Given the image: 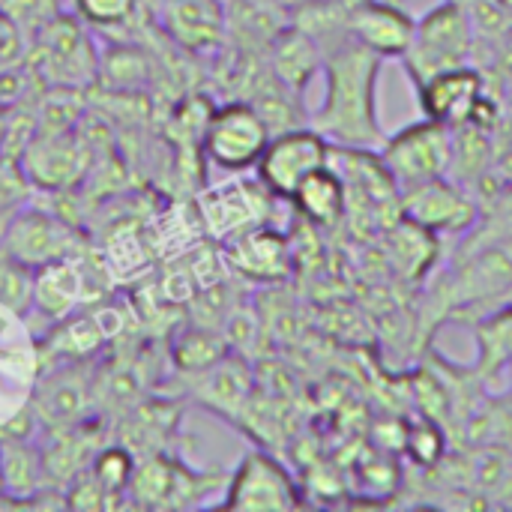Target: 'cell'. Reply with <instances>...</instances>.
I'll return each instance as SVG.
<instances>
[{
  "label": "cell",
  "instance_id": "obj_1",
  "mask_svg": "<svg viewBox=\"0 0 512 512\" xmlns=\"http://www.w3.org/2000/svg\"><path fill=\"white\" fill-rule=\"evenodd\" d=\"M381 69L384 57L354 39L324 51V99L309 114V126L318 129L333 147L378 153L387 141L378 108Z\"/></svg>",
  "mask_w": 512,
  "mask_h": 512
},
{
  "label": "cell",
  "instance_id": "obj_2",
  "mask_svg": "<svg viewBox=\"0 0 512 512\" xmlns=\"http://www.w3.org/2000/svg\"><path fill=\"white\" fill-rule=\"evenodd\" d=\"M474 48H477V30L465 0H441L417 21L414 42L405 51L402 63L411 81L420 84L435 72L468 63Z\"/></svg>",
  "mask_w": 512,
  "mask_h": 512
},
{
  "label": "cell",
  "instance_id": "obj_3",
  "mask_svg": "<svg viewBox=\"0 0 512 512\" xmlns=\"http://www.w3.org/2000/svg\"><path fill=\"white\" fill-rule=\"evenodd\" d=\"M270 135L267 120L249 99H228L213 105L201 135V153L219 171L240 174L258 165Z\"/></svg>",
  "mask_w": 512,
  "mask_h": 512
},
{
  "label": "cell",
  "instance_id": "obj_4",
  "mask_svg": "<svg viewBox=\"0 0 512 512\" xmlns=\"http://www.w3.org/2000/svg\"><path fill=\"white\" fill-rule=\"evenodd\" d=\"M33 69L48 87H87L99 75V51L87 24L72 15L51 18L33 36Z\"/></svg>",
  "mask_w": 512,
  "mask_h": 512
},
{
  "label": "cell",
  "instance_id": "obj_5",
  "mask_svg": "<svg viewBox=\"0 0 512 512\" xmlns=\"http://www.w3.org/2000/svg\"><path fill=\"white\" fill-rule=\"evenodd\" d=\"M378 156L399 189L444 177L453 162V126L423 117L387 135Z\"/></svg>",
  "mask_w": 512,
  "mask_h": 512
},
{
  "label": "cell",
  "instance_id": "obj_6",
  "mask_svg": "<svg viewBox=\"0 0 512 512\" xmlns=\"http://www.w3.org/2000/svg\"><path fill=\"white\" fill-rule=\"evenodd\" d=\"M330 162H333V144L318 129H312L306 123V126L270 135L258 165H255V174H258V183L273 198L291 201L297 186L312 171H318Z\"/></svg>",
  "mask_w": 512,
  "mask_h": 512
},
{
  "label": "cell",
  "instance_id": "obj_7",
  "mask_svg": "<svg viewBox=\"0 0 512 512\" xmlns=\"http://www.w3.org/2000/svg\"><path fill=\"white\" fill-rule=\"evenodd\" d=\"M96 360L54 363L33 390L27 411L42 429H69L90 420L96 408Z\"/></svg>",
  "mask_w": 512,
  "mask_h": 512
},
{
  "label": "cell",
  "instance_id": "obj_8",
  "mask_svg": "<svg viewBox=\"0 0 512 512\" xmlns=\"http://www.w3.org/2000/svg\"><path fill=\"white\" fill-rule=\"evenodd\" d=\"M402 219L432 234H465L480 225L477 195L450 174L399 189Z\"/></svg>",
  "mask_w": 512,
  "mask_h": 512
},
{
  "label": "cell",
  "instance_id": "obj_9",
  "mask_svg": "<svg viewBox=\"0 0 512 512\" xmlns=\"http://www.w3.org/2000/svg\"><path fill=\"white\" fill-rule=\"evenodd\" d=\"M0 249L24 261L27 267L39 270L51 261L81 255V234L72 222L60 219L57 213L27 207L24 201L12 210Z\"/></svg>",
  "mask_w": 512,
  "mask_h": 512
},
{
  "label": "cell",
  "instance_id": "obj_10",
  "mask_svg": "<svg viewBox=\"0 0 512 512\" xmlns=\"http://www.w3.org/2000/svg\"><path fill=\"white\" fill-rule=\"evenodd\" d=\"M300 504L297 480L264 450H249L225 480V510H297Z\"/></svg>",
  "mask_w": 512,
  "mask_h": 512
},
{
  "label": "cell",
  "instance_id": "obj_11",
  "mask_svg": "<svg viewBox=\"0 0 512 512\" xmlns=\"http://www.w3.org/2000/svg\"><path fill=\"white\" fill-rule=\"evenodd\" d=\"M153 18L189 57H216L228 45V9L222 0H156Z\"/></svg>",
  "mask_w": 512,
  "mask_h": 512
},
{
  "label": "cell",
  "instance_id": "obj_12",
  "mask_svg": "<svg viewBox=\"0 0 512 512\" xmlns=\"http://www.w3.org/2000/svg\"><path fill=\"white\" fill-rule=\"evenodd\" d=\"M18 168L27 186H39L45 192L72 189L84 180L90 168V147L75 129L66 132H36L33 141L18 156Z\"/></svg>",
  "mask_w": 512,
  "mask_h": 512
},
{
  "label": "cell",
  "instance_id": "obj_13",
  "mask_svg": "<svg viewBox=\"0 0 512 512\" xmlns=\"http://www.w3.org/2000/svg\"><path fill=\"white\" fill-rule=\"evenodd\" d=\"M267 198L273 195L261 183H222L198 198L195 213L210 237L231 240L267 222Z\"/></svg>",
  "mask_w": 512,
  "mask_h": 512
},
{
  "label": "cell",
  "instance_id": "obj_14",
  "mask_svg": "<svg viewBox=\"0 0 512 512\" xmlns=\"http://www.w3.org/2000/svg\"><path fill=\"white\" fill-rule=\"evenodd\" d=\"M483 96H486L483 75L471 63L435 72L432 78L417 84V102L423 108V117L447 123L453 129L474 117Z\"/></svg>",
  "mask_w": 512,
  "mask_h": 512
},
{
  "label": "cell",
  "instance_id": "obj_15",
  "mask_svg": "<svg viewBox=\"0 0 512 512\" xmlns=\"http://www.w3.org/2000/svg\"><path fill=\"white\" fill-rule=\"evenodd\" d=\"M417 18L393 0H357L348 18V33L363 48L384 60H402L414 42Z\"/></svg>",
  "mask_w": 512,
  "mask_h": 512
},
{
  "label": "cell",
  "instance_id": "obj_16",
  "mask_svg": "<svg viewBox=\"0 0 512 512\" xmlns=\"http://www.w3.org/2000/svg\"><path fill=\"white\" fill-rule=\"evenodd\" d=\"M0 486H3V495L12 498L15 504H33V501H39V495L48 492V486H54L48 465H45V450L30 432L3 426V432H0Z\"/></svg>",
  "mask_w": 512,
  "mask_h": 512
},
{
  "label": "cell",
  "instance_id": "obj_17",
  "mask_svg": "<svg viewBox=\"0 0 512 512\" xmlns=\"http://www.w3.org/2000/svg\"><path fill=\"white\" fill-rule=\"evenodd\" d=\"M225 261L231 270H237L246 279L279 282L291 273V246L282 231H276V228H270V222H264V225H255V228L231 237L228 249H225Z\"/></svg>",
  "mask_w": 512,
  "mask_h": 512
},
{
  "label": "cell",
  "instance_id": "obj_18",
  "mask_svg": "<svg viewBox=\"0 0 512 512\" xmlns=\"http://www.w3.org/2000/svg\"><path fill=\"white\" fill-rule=\"evenodd\" d=\"M87 297V273L81 255L51 261L33 276V306L30 315H42L48 324L72 315Z\"/></svg>",
  "mask_w": 512,
  "mask_h": 512
},
{
  "label": "cell",
  "instance_id": "obj_19",
  "mask_svg": "<svg viewBox=\"0 0 512 512\" xmlns=\"http://www.w3.org/2000/svg\"><path fill=\"white\" fill-rule=\"evenodd\" d=\"M264 57H267L270 72L297 96H306L312 78L321 75V66H324V51L318 48V42L294 24H288L273 39Z\"/></svg>",
  "mask_w": 512,
  "mask_h": 512
},
{
  "label": "cell",
  "instance_id": "obj_20",
  "mask_svg": "<svg viewBox=\"0 0 512 512\" xmlns=\"http://www.w3.org/2000/svg\"><path fill=\"white\" fill-rule=\"evenodd\" d=\"M291 204L312 225H321V228L339 225L342 216L348 213V183L330 162V165L312 171L297 186V192L291 195Z\"/></svg>",
  "mask_w": 512,
  "mask_h": 512
},
{
  "label": "cell",
  "instance_id": "obj_21",
  "mask_svg": "<svg viewBox=\"0 0 512 512\" xmlns=\"http://www.w3.org/2000/svg\"><path fill=\"white\" fill-rule=\"evenodd\" d=\"M201 375V402L210 411L219 414H234L243 408V399L249 393V372L237 360H219L216 366L198 372Z\"/></svg>",
  "mask_w": 512,
  "mask_h": 512
},
{
  "label": "cell",
  "instance_id": "obj_22",
  "mask_svg": "<svg viewBox=\"0 0 512 512\" xmlns=\"http://www.w3.org/2000/svg\"><path fill=\"white\" fill-rule=\"evenodd\" d=\"M225 342L216 330L207 327H186L171 348V360L180 372H204L210 366H216L219 360H225Z\"/></svg>",
  "mask_w": 512,
  "mask_h": 512
},
{
  "label": "cell",
  "instance_id": "obj_23",
  "mask_svg": "<svg viewBox=\"0 0 512 512\" xmlns=\"http://www.w3.org/2000/svg\"><path fill=\"white\" fill-rule=\"evenodd\" d=\"M33 276L36 270L0 249V315L24 321L33 306Z\"/></svg>",
  "mask_w": 512,
  "mask_h": 512
},
{
  "label": "cell",
  "instance_id": "obj_24",
  "mask_svg": "<svg viewBox=\"0 0 512 512\" xmlns=\"http://www.w3.org/2000/svg\"><path fill=\"white\" fill-rule=\"evenodd\" d=\"M108 81L117 90H135L147 81V54L132 45H111L99 54V75L96 81Z\"/></svg>",
  "mask_w": 512,
  "mask_h": 512
},
{
  "label": "cell",
  "instance_id": "obj_25",
  "mask_svg": "<svg viewBox=\"0 0 512 512\" xmlns=\"http://www.w3.org/2000/svg\"><path fill=\"white\" fill-rule=\"evenodd\" d=\"M480 375H498L507 363H512V309L489 318L480 330Z\"/></svg>",
  "mask_w": 512,
  "mask_h": 512
},
{
  "label": "cell",
  "instance_id": "obj_26",
  "mask_svg": "<svg viewBox=\"0 0 512 512\" xmlns=\"http://www.w3.org/2000/svg\"><path fill=\"white\" fill-rule=\"evenodd\" d=\"M75 18H81L87 27L93 30H117L126 27L135 12H138V0H72Z\"/></svg>",
  "mask_w": 512,
  "mask_h": 512
},
{
  "label": "cell",
  "instance_id": "obj_27",
  "mask_svg": "<svg viewBox=\"0 0 512 512\" xmlns=\"http://www.w3.org/2000/svg\"><path fill=\"white\" fill-rule=\"evenodd\" d=\"M0 15L21 36L33 39L51 18L60 15V0H0Z\"/></svg>",
  "mask_w": 512,
  "mask_h": 512
},
{
  "label": "cell",
  "instance_id": "obj_28",
  "mask_svg": "<svg viewBox=\"0 0 512 512\" xmlns=\"http://www.w3.org/2000/svg\"><path fill=\"white\" fill-rule=\"evenodd\" d=\"M405 450L411 453L414 462H420L423 468H432L441 462L447 441H444V432L432 420H420L405 432Z\"/></svg>",
  "mask_w": 512,
  "mask_h": 512
},
{
  "label": "cell",
  "instance_id": "obj_29",
  "mask_svg": "<svg viewBox=\"0 0 512 512\" xmlns=\"http://www.w3.org/2000/svg\"><path fill=\"white\" fill-rule=\"evenodd\" d=\"M9 108L6 102H0V153H3V144H6V132H9Z\"/></svg>",
  "mask_w": 512,
  "mask_h": 512
},
{
  "label": "cell",
  "instance_id": "obj_30",
  "mask_svg": "<svg viewBox=\"0 0 512 512\" xmlns=\"http://www.w3.org/2000/svg\"><path fill=\"white\" fill-rule=\"evenodd\" d=\"M12 210H15V207H12ZM12 210H0V246H3V234H6V225H9Z\"/></svg>",
  "mask_w": 512,
  "mask_h": 512
},
{
  "label": "cell",
  "instance_id": "obj_31",
  "mask_svg": "<svg viewBox=\"0 0 512 512\" xmlns=\"http://www.w3.org/2000/svg\"><path fill=\"white\" fill-rule=\"evenodd\" d=\"M495 3H498L507 15H512V0H495Z\"/></svg>",
  "mask_w": 512,
  "mask_h": 512
},
{
  "label": "cell",
  "instance_id": "obj_32",
  "mask_svg": "<svg viewBox=\"0 0 512 512\" xmlns=\"http://www.w3.org/2000/svg\"><path fill=\"white\" fill-rule=\"evenodd\" d=\"M0 498H3V486H0Z\"/></svg>",
  "mask_w": 512,
  "mask_h": 512
}]
</instances>
